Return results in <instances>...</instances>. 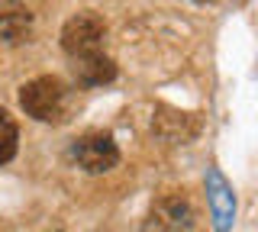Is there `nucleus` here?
<instances>
[{"mask_svg":"<svg viewBox=\"0 0 258 232\" xmlns=\"http://www.w3.org/2000/svg\"><path fill=\"white\" fill-rule=\"evenodd\" d=\"M16 142H20V129H16V119L0 107V165H7L16 155Z\"/></svg>","mask_w":258,"mask_h":232,"instance_id":"obj_8","label":"nucleus"},{"mask_svg":"<svg viewBox=\"0 0 258 232\" xmlns=\"http://www.w3.org/2000/svg\"><path fill=\"white\" fill-rule=\"evenodd\" d=\"M75 74L84 87H100V84H110L116 78V65H113L110 55L103 52H94V55H84V58H75Z\"/></svg>","mask_w":258,"mask_h":232,"instance_id":"obj_7","label":"nucleus"},{"mask_svg":"<svg viewBox=\"0 0 258 232\" xmlns=\"http://www.w3.org/2000/svg\"><path fill=\"white\" fill-rule=\"evenodd\" d=\"M103 36H107V26L97 13H78L61 26V49L71 61L84 58V55L103 52Z\"/></svg>","mask_w":258,"mask_h":232,"instance_id":"obj_2","label":"nucleus"},{"mask_svg":"<svg viewBox=\"0 0 258 232\" xmlns=\"http://www.w3.org/2000/svg\"><path fill=\"white\" fill-rule=\"evenodd\" d=\"M20 107L39 123H64L71 113V87L61 78L42 74L20 87Z\"/></svg>","mask_w":258,"mask_h":232,"instance_id":"obj_1","label":"nucleus"},{"mask_svg":"<svg viewBox=\"0 0 258 232\" xmlns=\"http://www.w3.org/2000/svg\"><path fill=\"white\" fill-rule=\"evenodd\" d=\"M190 226H194V210L187 197L171 194V197H161L152 206L142 232H190Z\"/></svg>","mask_w":258,"mask_h":232,"instance_id":"obj_4","label":"nucleus"},{"mask_svg":"<svg viewBox=\"0 0 258 232\" xmlns=\"http://www.w3.org/2000/svg\"><path fill=\"white\" fill-rule=\"evenodd\" d=\"M207 203H210V216H213V229L229 232L232 219H236V194L216 168H207Z\"/></svg>","mask_w":258,"mask_h":232,"instance_id":"obj_5","label":"nucleus"},{"mask_svg":"<svg viewBox=\"0 0 258 232\" xmlns=\"http://www.w3.org/2000/svg\"><path fill=\"white\" fill-rule=\"evenodd\" d=\"M32 36V13L23 0H0V42L20 45Z\"/></svg>","mask_w":258,"mask_h":232,"instance_id":"obj_6","label":"nucleus"},{"mask_svg":"<svg viewBox=\"0 0 258 232\" xmlns=\"http://www.w3.org/2000/svg\"><path fill=\"white\" fill-rule=\"evenodd\" d=\"M200 4H204V0H200Z\"/></svg>","mask_w":258,"mask_h":232,"instance_id":"obj_9","label":"nucleus"},{"mask_svg":"<svg viewBox=\"0 0 258 232\" xmlns=\"http://www.w3.org/2000/svg\"><path fill=\"white\" fill-rule=\"evenodd\" d=\"M71 158H75V165L81 171L103 174V171H110V168H116L119 148H116V142H113L110 132H84V135H78L75 145H71Z\"/></svg>","mask_w":258,"mask_h":232,"instance_id":"obj_3","label":"nucleus"}]
</instances>
